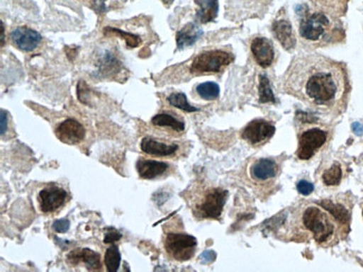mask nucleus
I'll return each instance as SVG.
<instances>
[{"label": "nucleus", "instance_id": "27", "mask_svg": "<svg viewBox=\"0 0 363 272\" xmlns=\"http://www.w3.org/2000/svg\"><path fill=\"white\" fill-rule=\"evenodd\" d=\"M103 33L106 35L114 34V35H120V37H123L125 42H127L128 47L129 48H135L139 46L140 42H141V38L137 35L129 34V33L122 32L120 29L118 28H112V27H106Z\"/></svg>", "mask_w": 363, "mask_h": 272}, {"label": "nucleus", "instance_id": "6", "mask_svg": "<svg viewBox=\"0 0 363 272\" xmlns=\"http://www.w3.org/2000/svg\"><path fill=\"white\" fill-rule=\"evenodd\" d=\"M329 139V132L320 126L303 122V131L298 133V147L296 151L300 160H310Z\"/></svg>", "mask_w": 363, "mask_h": 272}, {"label": "nucleus", "instance_id": "18", "mask_svg": "<svg viewBox=\"0 0 363 272\" xmlns=\"http://www.w3.org/2000/svg\"><path fill=\"white\" fill-rule=\"evenodd\" d=\"M201 35H203V30L197 25L194 24V23L186 25L184 28L180 29L179 32L177 33L178 48L184 50V48L189 47L199 40Z\"/></svg>", "mask_w": 363, "mask_h": 272}, {"label": "nucleus", "instance_id": "12", "mask_svg": "<svg viewBox=\"0 0 363 272\" xmlns=\"http://www.w3.org/2000/svg\"><path fill=\"white\" fill-rule=\"evenodd\" d=\"M11 37L13 44L21 52H34L42 42V35L34 29L28 28L26 26L17 27L13 29Z\"/></svg>", "mask_w": 363, "mask_h": 272}, {"label": "nucleus", "instance_id": "19", "mask_svg": "<svg viewBox=\"0 0 363 272\" xmlns=\"http://www.w3.org/2000/svg\"><path fill=\"white\" fill-rule=\"evenodd\" d=\"M196 3L200 7L196 15L200 23L207 24L216 18L218 13V0H196Z\"/></svg>", "mask_w": 363, "mask_h": 272}, {"label": "nucleus", "instance_id": "20", "mask_svg": "<svg viewBox=\"0 0 363 272\" xmlns=\"http://www.w3.org/2000/svg\"><path fill=\"white\" fill-rule=\"evenodd\" d=\"M151 123L158 128H170L172 131L178 132V133L184 132V128H186L182 120H178L168 113H161V114L153 116Z\"/></svg>", "mask_w": 363, "mask_h": 272}, {"label": "nucleus", "instance_id": "29", "mask_svg": "<svg viewBox=\"0 0 363 272\" xmlns=\"http://www.w3.org/2000/svg\"><path fill=\"white\" fill-rule=\"evenodd\" d=\"M52 228L55 232L65 233L69 231V221L67 219H61V220H56L52 225Z\"/></svg>", "mask_w": 363, "mask_h": 272}, {"label": "nucleus", "instance_id": "35", "mask_svg": "<svg viewBox=\"0 0 363 272\" xmlns=\"http://www.w3.org/2000/svg\"><path fill=\"white\" fill-rule=\"evenodd\" d=\"M362 215H363V213H362Z\"/></svg>", "mask_w": 363, "mask_h": 272}, {"label": "nucleus", "instance_id": "11", "mask_svg": "<svg viewBox=\"0 0 363 272\" xmlns=\"http://www.w3.org/2000/svg\"><path fill=\"white\" fill-rule=\"evenodd\" d=\"M250 50L256 63L262 68H269L275 63L277 50L269 38L255 37L250 44Z\"/></svg>", "mask_w": 363, "mask_h": 272}, {"label": "nucleus", "instance_id": "32", "mask_svg": "<svg viewBox=\"0 0 363 272\" xmlns=\"http://www.w3.org/2000/svg\"><path fill=\"white\" fill-rule=\"evenodd\" d=\"M0 120H1V135L6 133L7 131V123H9V118H7V113L5 110H1V116H0Z\"/></svg>", "mask_w": 363, "mask_h": 272}, {"label": "nucleus", "instance_id": "8", "mask_svg": "<svg viewBox=\"0 0 363 272\" xmlns=\"http://www.w3.org/2000/svg\"><path fill=\"white\" fill-rule=\"evenodd\" d=\"M279 174L281 165L274 159H259L250 165V178L258 186H273L279 178Z\"/></svg>", "mask_w": 363, "mask_h": 272}, {"label": "nucleus", "instance_id": "25", "mask_svg": "<svg viewBox=\"0 0 363 272\" xmlns=\"http://www.w3.org/2000/svg\"><path fill=\"white\" fill-rule=\"evenodd\" d=\"M169 104L174 106V108H179V110H184V112L192 113L197 112V108H194L188 103L187 96L184 93H174V94L169 95L168 98Z\"/></svg>", "mask_w": 363, "mask_h": 272}, {"label": "nucleus", "instance_id": "4", "mask_svg": "<svg viewBox=\"0 0 363 272\" xmlns=\"http://www.w3.org/2000/svg\"><path fill=\"white\" fill-rule=\"evenodd\" d=\"M228 198V191L220 188H203L192 201V213L199 220L219 219Z\"/></svg>", "mask_w": 363, "mask_h": 272}, {"label": "nucleus", "instance_id": "31", "mask_svg": "<svg viewBox=\"0 0 363 272\" xmlns=\"http://www.w3.org/2000/svg\"><path fill=\"white\" fill-rule=\"evenodd\" d=\"M216 259V254L215 252L211 251V250H207V251L203 252L201 256H200V260L203 264H211L213 260Z\"/></svg>", "mask_w": 363, "mask_h": 272}, {"label": "nucleus", "instance_id": "3", "mask_svg": "<svg viewBox=\"0 0 363 272\" xmlns=\"http://www.w3.org/2000/svg\"><path fill=\"white\" fill-rule=\"evenodd\" d=\"M301 40L310 47L335 44L345 37L342 24L321 9L303 11L298 27Z\"/></svg>", "mask_w": 363, "mask_h": 272}, {"label": "nucleus", "instance_id": "10", "mask_svg": "<svg viewBox=\"0 0 363 272\" xmlns=\"http://www.w3.org/2000/svg\"><path fill=\"white\" fill-rule=\"evenodd\" d=\"M66 199L67 192L61 186L54 184L46 186L38 194L40 211L44 213L55 212L56 210L60 209L65 203Z\"/></svg>", "mask_w": 363, "mask_h": 272}, {"label": "nucleus", "instance_id": "17", "mask_svg": "<svg viewBox=\"0 0 363 272\" xmlns=\"http://www.w3.org/2000/svg\"><path fill=\"white\" fill-rule=\"evenodd\" d=\"M168 163L161 162V161L147 160V159H139L137 162V171L140 178L145 180H153L164 176V173L169 170Z\"/></svg>", "mask_w": 363, "mask_h": 272}, {"label": "nucleus", "instance_id": "5", "mask_svg": "<svg viewBox=\"0 0 363 272\" xmlns=\"http://www.w3.org/2000/svg\"><path fill=\"white\" fill-rule=\"evenodd\" d=\"M234 60L233 52L226 50H205L192 60L189 66V73L196 76L220 73L227 66L230 65Z\"/></svg>", "mask_w": 363, "mask_h": 272}, {"label": "nucleus", "instance_id": "34", "mask_svg": "<svg viewBox=\"0 0 363 272\" xmlns=\"http://www.w3.org/2000/svg\"><path fill=\"white\" fill-rule=\"evenodd\" d=\"M0 25H1V46L5 45V27H4L3 21H0Z\"/></svg>", "mask_w": 363, "mask_h": 272}, {"label": "nucleus", "instance_id": "33", "mask_svg": "<svg viewBox=\"0 0 363 272\" xmlns=\"http://www.w3.org/2000/svg\"><path fill=\"white\" fill-rule=\"evenodd\" d=\"M353 132L358 135H362L363 134V125L362 124L354 123L352 125Z\"/></svg>", "mask_w": 363, "mask_h": 272}, {"label": "nucleus", "instance_id": "7", "mask_svg": "<svg viewBox=\"0 0 363 272\" xmlns=\"http://www.w3.org/2000/svg\"><path fill=\"white\" fill-rule=\"evenodd\" d=\"M168 256L177 261H187L195 256L197 239L187 233L168 232L164 241Z\"/></svg>", "mask_w": 363, "mask_h": 272}, {"label": "nucleus", "instance_id": "9", "mask_svg": "<svg viewBox=\"0 0 363 272\" xmlns=\"http://www.w3.org/2000/svg\"><path fill=\"white\" fill-rule=\"evenodd\" d=\"M277 128L265 120H254L242 130V137L253 147L265 144L273 137Z\"/></svg>", "mask_w": 363, "mask_h": 272}, {"label": "nucleus", "instance_id": "16", "mask_svg": "<svg viewBox=\"0 0 363 272\" xmlns=\"http://www.w3.org/2000/svg\"><path fill=\"white\" fill-rule=\"evenodd\" d=\"M67 261L72 264V266H77V264H83L87 270L90 271H98L102 267L101 264V256L100 254L93 251L91 249H75L72 250L69 254H67Z\"/></svg>", "mask_w": 363, "mask_h": 272}, {"label": "nucleus", "instance_id": "2", "mask_svg": "<svg viewBox=\"0 0 363 272\" xmlns=\"http://www.w3.org/2000/svg\"><path fill=\"white\" fill-rule=\"evenodd\" d=\"M293 240L315 241L321 246L331 244L343 225L325 208L318 204H304L293 215Z\"/></svg>", "mask_w": 363, "mask_h": 272}, {"label": "nucleus", "instance_id": "1", "mask_svg": "<svg viewBox=\"0 0 363 272\" xmlns=\"http://www.w3.org/2000/svg\"><path fill=\"white\" fill-rule=\"evenodd\" d=\"M283 92L325 112L345 110L350 84L342 64L320 55L298 56L285 72Z\"/></svg>", "mask_w": 363, "mask_h": 272}, {"label": "nucleus", "instance_id": "15", "mask_svg": "<svg viewBox=\"0 0 363 272\" xmlns=\"http://www.w3.org/2000/svg\"><path fill=\"white\" fill-rule=\"evenodd\" d=\"M140 147L145 154L158 157H172L179 151V145L177 143L157 141L150 136L143 137V141L140 143Z\"/></svg>", "mask_w": 363, "mask_h": 272}, {"label": "nucleus", "instance_id": "24", "mask_svg": "<svg viewBox=\"0 0 363 272\" xmlns=\"http://www.w3.org/2000/svg\"><path fill=\"white\" fill-rule=\"evenodd\" d=\"M104 264H106V270L108 272L118 271L120 264H121V254H120L118 246L113 244L106 250Z\"/></svg>", "mask_w": 363, "mask_h": 272}, {"label": "nucleus", "instance_id": "28", "mask_svg": "<svg viewBox=\"0 0 363 272\" xmlns=\"http://www.w3.org/2000/svg\"><path fill=\"white\" fill-rule=\"evenodd\" d=\"M296 188H298V193L302 194V196H310L314 191L313 184L306 180L300 181L298 186H296Z\"/></svg>", "mask_w": 363, "mask_h": 272}, {"label": "nucleus", "instance_id": "23", "mask_svg": "<svg viewBox=\"0 0 363 272\" xmlns=\"http://www.w3.org/2000/svg\"><path fill=\"white\" fill-rule=\"evenodd\" d=\"M196 91H197V94L206 101L216 100L220 94V89H219L218 84L213 83V81L201 83L196 87Z\"/></svg>", "mask_w": 363, "mask_h": 272}, {"label": "nucleus", "instance_id": "30", "mask_svg": "<svg viewBox=\"0 0 363 272\" xmlns=\"http://www.w3.org/2000/svg\"><path fill=\"white\" fill-rule=\"evenodd\" d=\"M121 238V233H118L116 229L108 228V232H106V237H104V244H113Z\"/></svg>", "mask_w": 363, "mask_h": 272}, {"label": "nucleus", "instance_id": "14", "mask_svg": "<svg viewBox=\"0 0 363 272\" xmlns=\"http://www.w3.org/2000/svg\"><path fill=\"white\" fill-rule=\"evenodd\" d=\"M273 34L285 50H292L295 47L296 40H295L292 24H291V21H289L287 17L281 16V13H279L277 18L274 21Z\"/></svg>", "mask_w": 363, "mask_h": 272}, {"label": "nucleus", "instance_id": "26", "mask_svg": "<svg viewBox=\"0 0 363 272\" xmlns=\"http://www.w3.org/2000/svg\"><path fill=\"white\" fill-rule=\"evenodd\" d=\"M259 102L261 103H275V96H274L273 91L271 89L269 79L265 75H261L259 77Z\"/></svg>", "mask_w": 363, "mask_h": 272}, {"label": "nucleus", "instance_id": "22", "mask_svg": "<svg viewBox=\"0 0 363 272\" xmlns=\"http://www.w3.org/2000/svg\"><path fill=\"white\" fill-rule=\"evenodd\" d=\"M342 180V168L337 162L333 163L329 169L322 174V181L328 186H335L340 184Z\"/></svg>", "mask_w": 363, "mask_h": 272}, {"label": "nucleus", "instance_id": "13", "mask_svg": "<svg viewBox=\"0 0 363 272\" xmlns=\"http://www.w3.org/2000/svg\"><path fill=\"white\" fill-rule=\"evenodd\" d=\"M55 133L60 141L65 144L74 145L84 140L85 128L77 120L69 118L56 128Z\"/></svg>", "mask_w": 363, "mask_h": 272}, {"label": "nucleus", "instance_id": "21", "mask_svg": "<svg viewBox=\"0 0 363 272\" xmlns=\"http://www.w3.org/2000/svg\"><path fill=\"white\" fill-rule=\"evenodd\" d=\"M321 204L322 207L325 208L343 227H347V225H349L350 213H349V211H347L345 205L335 203V202L328 201V200L327 201H322Z\"/></svg>", "mask_w": 363, "mask_h": 272}]
</instances>
